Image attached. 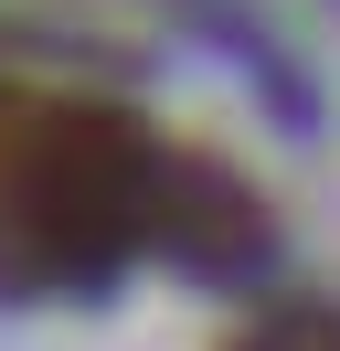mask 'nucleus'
<instances>
[{
	"label": "nucleus",
	"mask_w": 340,
	"mask_h": 351,
	"mask_svg": "<svg viewBox=\"0 0 340 351\" xmlns=\"http://www.w3.org/2000/svg\"><path fill=\"white\" fill-rule=\"evenodd\" d=\"M170 160L149 117L75 86H0V298H96L160 245Z\"/></svg>",
	"instance_id": "nucleus-1"
},
{
	"label": "nucleus",
	"mask_w": 340,
	"mask_h": 351,
	"mask_svg": "<svg viewBox=\"0 0 340 351\" xmlns=\"http://www.w3.org/2000/svg\"><path fill=\"white\" fill-rule=\"evenodd\" d=\"M223 351H340V298H276V308H255Z\"/></svg>",
	"instance_id": "nucleus-2"
}]
</instances>
